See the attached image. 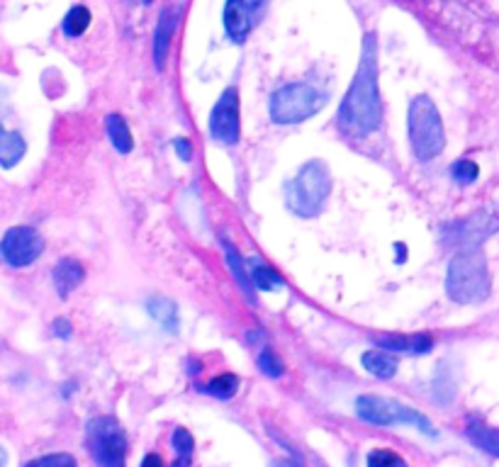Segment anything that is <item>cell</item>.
<instances>
[{"label":"cell","instance_id":"cell-1","mask_svg":"<svg viewBox=\"0 0 499 467\" xmlns=\"http://www.w3.org/2000/svg\"><path fill=\"white\" fill-rule=\"evenodd\" d=\"M381 122L382 97L381 86H378V42H375V35H365L361 64L339 105L336 125L343 137L365 139L372 132H378Z\"/></svg>","mask_w":499,"mask_h":467},{"label":"cell","instance_id":"cell-2","mask_svg":"<svg viewBox=\"0 0 499 467\" xmlns=\"http://www.w3.org/2000/svg\"><path fill=\"white\" fill-rule=\"evenodd\" d=\"M492 280L487 259L480 246H465L448 260L446 295L455 304H477L490 295Z\"/></svg>","mask_w":499,"mask_h":467},{"label":"cell","instance_id":"cell-3","mask_svg":"<svg viewBox=\"0 0 499 467\" xmlns=\"http://www.w3.org/2000/svg\"><path fill=\"white\" fill-rule=\"evenodd\" d=\"M331 195V173L329 166L320 158L307 161L298 171V176L285 188V205L292 215L298 217H317L321 208L327 205Z\"/></svg>","mask_w":499,"mask_h":467},{"label":"cell","instance_id":"cell-4","mask_svg":"<svg viewBox=\"0 0 499 467\" xmlns=\"http://www.w3.org/2000/svg\"><path fill=\"white\" fill-rule=\"evenodd\" d=\"M407 137L419 161H433L446 147L443 122L429 96H417L407 112Z\"/></svg>","mask_w":499,"mask_h":467},{"label":"cell","instance_id":"cell-5","mask_svg":"<svg viewBox=\"0 0 499 467\" xmlns=\"http://www.w3.org/2000/svg\"><path fill=\"white\" fill-rule=\"evenodd\" d=\"M327 97L310 83H288L270 96L269 115L276 125H300L324 107Z\"/></svg>","mask_w":499,"mask_h":467},{"label":"cell","instance_id":"cell-6","mask_svg":"<svg viewBox=\"0 0 499 467\" xmlns=\"http://www.w3.org/2000/svg\"><path fill=\"white\" fill-rule=\"evenodd\" d=\"M356 414L361 421L372 426H417L422 433H432L433 426L422 411L407 407L402 401L381 397V394H363L356 400Z\"/></svg>","mask_w":499,"mask_h":467},{"label":"cell","instance_id":"cell-7","mask_svg":"<svg viewBox=\"0 0 499 467\" xmlns=\"http://www.w3.org/2000/svg\"><path fill=\"white\" fill-rule=\"evenodd\" d=\"M88 451L97 467H125L127 436L115 416H97L88 423Z\"/></svg>","mask_w":499,"mask_h":467},{"label":"cell","instance_id":"cell-8","mask_svg":"<svg viewBox=\"0 0 499 467\" xmlns=\"http://www.w3.org/2000/svg\"><path fill=\"white\" fill-rule=\"evenodd\" d=\"M497 231L499 208H490L448 224L446 229H443V241L451 246H458V249H465V246H480L484 239H490Z\"/></svg>","mask_w":499,"mask_h":467},{"label":"cell","instance_id":"cell-9","mask_svg":"<svg viewBox=\"0 0 499 467\" xmlns=\"http://www.w3.org/2000/svg\"><path fill=\"white\" fill-rule=\"evenodd\" d=\"M42 251H45V241L39 237V231H35L32 227H15V229H10L3 237V244H0L3 260L13 268L32 266L42 256Z\"/></svg>","mask_w":499,"mask_h":467},{"label":"cell","instance_id":"cell-10","mask_svg":"<svg viewBox=\"0 0 499 467\" xmlns=\"http://www.w3.org/2000/svg\"><path fill=\"white\" fill-rule=\"evenodd\" d=\"M241 134V122H239V90L227 88L222 97L217 100L209 115V137L219 144H237Z\"/></svg>","mask_w":499,"mask_h":467},{"label":"cell","instance_id":"cell-11","mask_svg":"<svg viewBox=\"0 0 499 467\" xmlns=\"http://www.w3.org/2000/svg\"><path fill=\"white\" fill-rule=\"evenodd\" d=\"M269 0H227L224 5V30L234 45H244L251 30L263 15Z\"/></svg>","mask_w":499,"mask_h":467},{"label":"cell","instance_id":"cell-12","mask_svg":"<svg viewBox=\"0 0 499 467\" xmlns=\"http://www.w3.org/2000/svg\"><path fill=\"white\" fill-rule=\"evenodd\" d=\"M180 17V5H166L158 13L157 32H154V64H157L158 71H164L166 56H168V49H171V39L176 35V27H178Z\"/></svg>","mask_w":499,"mask_h":467},{"label":"cell","instance_id":"cell-13","mask_svg":"<svg viewBox=\"0 0 499 467\" xmlns=\"http://www.w3.org/2000/svg\"><path fill=\"white\" fill-rule=\"evenodd\" d=\"M375 346L390 353H412V356H424L433 349V339L429 334H381L375 336Z\"/></svg>","mask_w":499,"mask_h":467},{"label":"cell","instance_id":"cell-14","mask_svg":"<svg viewBox=\"0 0 499 467\" xmlns=\"http://www.w3.org/2000/svg\"><path fill=\"white\" fill-rule=\"evenodd\" d=\"M83 278H86V268L76 259H61L54 266V288H56L59 297H64V299L81 285Z\"/></svg>","mask_w":499,"mask_h":467},{"label":"cell","instance_id":"cell-15","mask_svg":"<svg viewBox=\"0 0 499 467\" xmlns=\"http://www.w3.org/2000/svg\"><path fill=\"white\" fill-rule=\"evenodd\" d=\"M465 436L470 438V443L477 445L483 452L499 458V429H492V426L483 423L480 419H470L468 426H465Z\"/></svg>","mask_w":499,"mask_h":467},{"label":"cell","instance_id":"cell-16","mask_svg":"<svg viewBox=\"0 0 499 467\" xmlns=\"http://www.w3.org/2000/svg\"><path fill=\"white\" fill-rule=\"evenodd\" d=\"M147 310H149L151 320H157L168 334H178V307H176V302H171L168 297L157 295L149 297Z\"/></svg>","mask_w":499,"mask_h":467},{"label":"cell","instance_id":"cell-17","mask_svg":"<svg viewBox=\"0 0 499 467\" xmlns=\"http://www.w3.org/2000/svg\"><path fill=\"white\" fill-rule=\"evenodd\" d=\"M361 363L368 372H371L372 378H381V380H390L395 378L397 372V358L390 353V350H365L363 358H361Z\"/></svg>","mask_w":499,"mask_h":467},{"label":"cell","instance_id":"cell-18","mask_svg":"<svg viewBox=\"0 0 499 467\" xmlns=\"http://www.w3.org/2000/svg\"><path fill=\"white\" fill-rule=\"evenodd\" d=\"M25 151H27V144H25L23 134L3 132V139H0V164H3V168H13V166L20 164Z\"/></svg>","mask_w":499,"mask_h":467},{"label":"cell","instance_id":"cell-19","mask_svg":"<svg viewBox=\"0 0 499 467\" xmlns=\"http://www.w3.org/2000/svg\"><path fill=\"white\" fill-rule=\"evenodd\" d=\"M107 137H110L112 147L117 148L119 154H129L135 148V139H132V132H129L127 122L122 115H110L107 117Z\"/></svg>","mask_w":499,"mask_h":467},{"label":"cell","instance_id":"cell-20","mask_svg":"<svg viewBox=\"0 0 499 467\" xmlns=\"http://www.w3.org/2000/svg\"><path fill=\"white\" fill-rule=\"evenodd\" d=\"M173 452H176V460H173L171 467H190L193 462V452H195V441L190 436L188 429H176L171 436Z\"/></svg>","mask_w":499,"mask_h":467},{"label":"cell","instance_id":"cell-21","mask_svg":"<svg viewBox=\"0 0 499 467\" xmlns=\"http://www.w3.org/2000/svg\"><path fill=\"white\" fill-rule=\"evenodd\" d=\"M90 20V10L86 5H74V8L68 10V15L64 17V35L66 37H81L83 32L88 30Z\"/></svg>","mask_w":499,"mask_h":467},{"label":"cell","instance_id":"cell-22","mask_svg":"<svg viewBox=\"0 0 499 467\" xmlns=\"http://www.w3.org/2000/svg\"><path fill=\"white\" fill-rule=\"evenodd\" d=\"M224 251H227V263H229L231 273H234V278L239 280V285L246 289V295L251 297V292H254L256 285H254V280H251V273H246L244 260H241L239 251L229 244V241H224Z\"/></svg>","mask_w":499,"mask_h":467},{"label":"cell","instance_id":"cell-23","mask_svg":"<svg viewBox=\"0 0 499 467\" xmlns=\"http://www.w3.org/2000/svg\"><path fill=\"white\" fill-rule=\"evenodd\" d=\"M237 390H239V378L237 375H231V372H224V375L209 380L208 385L202 387V392L212 394V397H217V400H229V397L237 394Z\"/></svg>","mask_w":499,"mask_h":467},{"label":"cell","instance_id":"cell-24","mask_svg":"<svg viewBox=\"0 0 499 467\" xmlns=\"http://www.w3.org/2000/svg\"><path fill=\"white\" fill-rule=\"evenodd\" d=\"M251 280H254L256 289H261V292H269L273 288H283V278L276 270L261 266V263H256L254 270H251Z\"/></svg>","mask_w":499,"mask_h":467},{"label":"cell","instance_id":"cell-25","mask_svg":"<svg viewBox=\"0 0 499 467\" xmlns=\"http://www.w3.org/2000/svg\"><path fill=\"white\" fill-rule=\"evenodd\" d=\"M477 176H480V168H477L475 161H470V158H461V161H455L451 166V178L458 183V186H470V183H475Z\"/></svg>","mask_w":499,"mask_h":467},{"label":"cell","instance_id":"cell-26","mask_svg":"<svg viewBox=\"0 0 499 467\" xmlns=\"http://www.w3.org/2000/svg\"><path fill=\"white\" fill-rule=\"evenodd\" d=\"M259 371L266 375V378H280L285 372V365L283 360H280V356H278L276 350H270V349H263L261 353H259Z\"/></svg>","mask_w":499,"mask_h":467},{"label":"cell","instance_id":"cell-27","mask_svg":"<svg viewBox=\"0 0 499 467\" xmlns=\"http://www.w3.org/2000/svg\"><path fill=\"white\" fill-rule=\"evenodd\" d=\"M368 467H410L407 465V460L400 458L397 452L392 451H385V448H378V451H372L371 455H368Z\"/></svg>","mask_w":499,"mask_h":467},{"label":"cell","instance_id":"cell-28","mask_svg":"<svg viewBox=\"0 0 499 467\" xmlns=\"http://www.w3.org/2000/svg\"><path fill=\"white\" fill-rule=\"evenodd\" d=\"M25 467H78V465H76L74 455H68V452H49V455L35 458Z\"/></svg>","mask_w":499,"mask_h":467},{"label":"cell","instance_id":"cell-29","mask_svg":"<svg viewBox=\"0 0 499 467\" xmlns=\"http://www.w3.org/2000/svg\"><path fill=\"white\" fill-rule=\"evenodd\" d=\"M173 148H176V154L180 156V161H190V156H193V147H190V141L176 139L173 141Z\"/></svg>","mask_w":499,"mask_h":467},{"label":"cell","instance_id":"cell-30","mask_svg":"<svg viewBox=\"0 0 499 467\" xmlns=\"http://www.w3.org/2000/svg\"><path fill=\"white\" fill-rule=\"evenodd\" d=\"M54 336H61V339H71V324L66 320L54 321Z\"/></svg>","mask_w":499,"mask_h":467},{"label":"cell","instance_id":"cell-31","mask_svg":"<svg viewBox=\"0 0 499 467\" xmlns=\"http://www.w3.org/2000/svg\"><path fill=\"white\" fill-rule=\"evenodd\" d=\"M142 467H164V460H161L158 452H149V455L142 460Z\"/></svg>","mask_w":499,"mask_h":467},{"label":"cell","instance_id":"cell-32","mask_svg":"<svg viewBox=\"0 0 499 467\" xmlns=\"http://www.w3.org/2000/svg\"><path fill=\"white\" fill-rule=\"evenodd\" d=\"M276 467H302V460L295 455V458H288V460H283V462H278Z\"/></svg>","mask_w":499,"mask_h":467},{"label":"cell","instance_id":"cell-33","mask_svg":"<svg viewBox=\"0 0 499 467\" xmlns=\"http://www.w3.org/2000/svg\"><path fill=\"white\" fill-rule=\"evenodd\" d=\"M144 3H147V5H149V3H154V0H144Z\"/></svg>","mask_w":499,"mask_h":467}]
</instances>
